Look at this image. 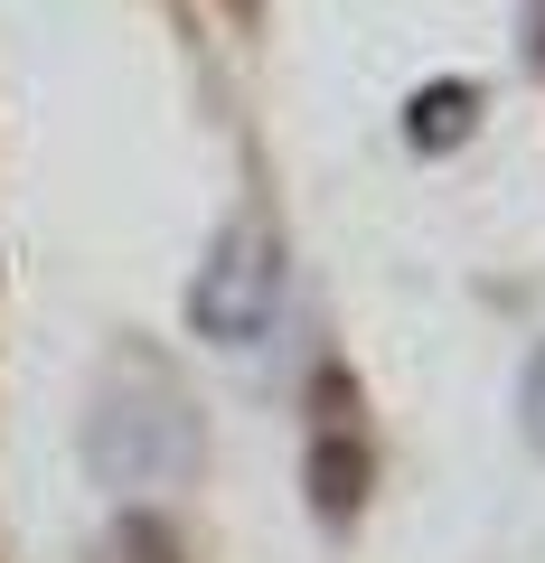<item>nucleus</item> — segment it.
Returning a JSON list of instances; mask_svg holds the SVG:
<instances>
[{
	"mask_svg": "<svg viewBox=\"0 0 545 563\" xmlns=\"http://www.w3.org/2000/svg\"><path fill=\"white\" fill-rule=\"evenodd\" d=\"M85 461L113 488H161L179 470H198V413H188L179 376H161L151 357H122L85 413Z\"/></svg>",
	"mask_w": 545,
	"mask_h": 563,
	"instance_id": "obj_1",
	"label": "nucleus"
},
{
	"mask_svg": "<svg viewBox=\"0 0 545 563\" xmlns=\"http://www.w3.org/2000/svg\"><path fill=\"white\" fill-rule=\"evenodd\" d=\"M517 422H526V442H536V461H545V347L526 357V376H517Z\"/></svg>",
	"mask_w": 545,
	"mask_h": 563,
	"instance_id": "obj_5",
	"label": "nucleus"
},
{
	"mask_svg": "<svg viewBox=\"0 0 545 563\" xmlns=\"http://www.w3.org/2000/svg\"><path fill=\"white\" fill-rule=\"evenodd\" d=\"M367 498V442H358V395H339V376H329V413L310 422V507H320V526H348Z\"/></svg>",
	"mask_w": 545,
	"mask_h": 563,
	"instance_id": "obj_3",
	"label": "nucleus"
},
{
	"mask_svg": "<svg viewBox=\"0 0 545 563\" xmlns=\"http://www.w3.org/2000/svg\"><path fill=\"white\" fill-rule=\"evenodd\" d=\"M273 310H283V244H273V225L236 217L207 244L198 282H188V320L217 347H254L263 329H273Z\"/></svg>",
	"mask_w": 545,
	"mask_h": 563,
	"instance_id": "obj_2",
	"label": "nucleus"
},
{
	"mask_svg": "<svg viewBox=\"0 0 545 563\" xmlns=\"http://www.w3.org/2000/svg\"><path fill=\"white\" fill-rule=\"evenodd\" d=\"M470 122H480V85H424V95L404 103V141H414V151H461L470 141Z\"/></svg>",
	"mask_w": 545,
	"mask_h": 563,
	"instance_id": "obj_4",
	"label": "nucleus"
}]
</instances>
